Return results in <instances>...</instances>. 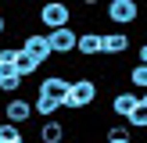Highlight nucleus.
Listing matches in <instances>:
<instances>
[{
    "mask_svg": "<svg viewBox=\"0 0 147 143\" xmlns=\"http://www.w3.org/2000/svg\"><path fill=\"white\" fill-rule=\"evenodd\" d=\"M4 32H7V14L0 11V36H4Z\"/></svg>",
    "mask_w": 147,
    "mask_h": 143,
    "instance_id": "4be33fe9",
    "label": "nucleus"
},
{
    "mask_svg": "<svg viewBox=\"0 0 147 143\" xmlns=\"http://www.w3.org/2000/svg\"><path fill=\"white\" fill-rule=\"evenodd\" d=\"M29 4H47V0H29Z\"/></svg>",
    "mask_w": 147,
    "mask_h": 143,
    "instance_id": "b1692460",
    "label": "nucleus"
},
{
    "mask_svg": "<svg viewBox=\"0 0 147 143\" xmlns=\"http://www.w3.org/2000/svg\"><path fill=\"white\" fill-rule=\"evenodd\" d=\"M100 50H104V32L83 29V32H79V47H76V54H79V57H100Z\"/></svg>",
    "mask_w": 147,
    "mask_h": 143,
    "instance_id": "1a4fd4ad",
    "label": "nucleus"
},
{
    "mask_svg": "<svg viewBox=\"0 0 147 143\" xmlns=\"http://www.w3.org/2000/svg\"><path fill=\"white\" fill-rule=\"evenodd\" d=\"M129 86H133V90H147V64H140V61H136L133 64V68H129Z\"/></svg>",
    "mask_w": 147,
    "mask_h": 143,
    "instance_id": "2eb2a0df",
    "label": "nucleus"
},
{
    "mask_svg": "<svg viewBox=\"0 0 147 143\" xmlns=\"http://www.w3.org/2000/svg\"><path fill=\"white\" fill-rule=\"evenodd\" d=\"M76 4H83V7H97V4H104V0H76Z\"/></svg>",
    "mask_w": 147,
    "mask_h": 143,
    "instance_id": "412c9836",
    "label": "nucleus"
},
{
    "mask_svg": "<svg viewBox=\"0 0 147 143\" xmlns=\"http://www.w3.org/2000/svg\"><path fill=\"white\" fill-rule=\"evenodd\" d=\"M32 114H36L32 100L18 97V93H14L11 100H4V122H14V125H29V118H32Z\"/></svg>",
    "mask_w": 147,
    "mask_h": 143,
    "instance_id": "39448f33",
    "label": "nucleus"
},
{
    "mask_svg": "<svg viewBox=\"0 0 147 143\" xmlns=\"http://www.w3.org/2000/svg\"><path fill=\"white\" fill-rule=\"evenodd\" d=\"M50 50H54V57H68V54H76V47H79V32L72 25H65V29H50Z\"/></svg>",
    "mask_w": 147,
    "mask_h": 143,
    "instance_id": "20e7f679",
    "label": "nucleus"
},
{
    "mask_svg": "<svg viewBox=\"0 0 147 143\" xmlns=\"http://www.w3.org/2000/svg\"><path fill=\"white\" fill-rule=\"evenodd\" d=\"M32 107H36V114H40V118H54L65 104H61V100H54V97H36Z\"/></svg>",
    "mask_w": 147,
    "mask_h": 143,
    "instance_id": "ddd939ff",
    "label": "nucleus"
},
{
    "mask_svg": "<svg viewBox=\"0 0 147 143\" xmlns=\"http://www.w3.org/2000/svg\"><path fill=\"white\" fill-rule=\"evenodd\" d=\"M104 143H136V136H108Z\"/></svg>",
    "mask_w": 147,
    "mask_h": 143,
    "instance_id": "6ab92c4d",
    "label": "nucleus"
},
{
    "mask_svg": "<svg viewBox=\"0 0 147 143\" xmlns=\"http://www.w3.org/2000/svg\"><path fill=\"white\" fill-rule=\"evenodd\" d=\"M126 122H129V129H144V132H147V107H144V104H136V111L129 114Z\"/></svg>",
    "mask_w": 147,
    "mask_h": 143,
    "instance_id": "f3484780",
    "label": "nucleus"
},
{
    "mask_svg": "<svg viewBox=\"0 0 147 143\" xmlns=\"http://www.w3.org/2000/svg\"><path fill=\"white\" fill-rule=\"evenodd\" d=\"M140 0H108V21L111 25H136L140 21Z\"/></svg>",
    "mask_w": 147,
    "mask_h": 143,
    "instance_id": "7ed1b4c3",
    "label": "nucleus"
},
{
    "mask_svg": "<svg viewBox=\"0 0 147 143\" xmlns=\"http://www.w3.org/2000/svg\"><path fill=\"white\" fill-rule=\"evenodd\" d=\"M36 18H40V25L47 29H65L72 25V7L65 4V0H47V4H40V11H36Z\"/></svg>",
    "mask_w": 147,
    "mask_h": 143,
    "instance_id": "f03ea898",
    "label": "nucleus"
},
{
    "mask_svg": "<svg viewBox=\"0 0 147 143\" xmlns=\"http://www.w3.org/2000/svg\"><path fill=\"white\" fill-rule=\"evenodd\" d=\"M22 129H25V125H14V122H0V143H18V140H22Z\"/></svg>",
    "mask_w": 147,
    "mask_h": 143,
    "instance_id": "dca6fc26",
    "label": "nucleus"
},
{
    "mask_svg": "<svg viewBox=\"0 0 147 143\" xmlns=\"http://www.w3.org/2000/svg\"><path fill=\"white\" fill-rule=\"evenodd\" d=\"M18 61V47H0V64H14Z\"/></svg>",
    "mask_w": 147,
    "mask_h": 143,
    "instance_id": "a211bd4d",
    "label": "nucleus"
},
{
    "mask_svg": "<svg viewBox=\"0 0 147 143\" xmlns=\"http://www.w3.org/2000/svg\"><path fill=\"white\" fill-rule=\"evenodd\" d=\"M40 143H65V136H68V125L65 122H57V118H43V125H40Z\"/></svg>",
    "mask_w": 147,
    "mask_h": 143,
    "instance_id": "9b49d317",
    "label": "nucleus"
},
{
    "mask_svg": "<svg viewBox=\"0 0 147 143\" xmlns=\"http://www.w3.org/2000/svg\"><path fill=\"white\" fill-rule=\"evenodd\" d=\"M136 104H140V93L136 90H119L111 97V114L115 118H129V114L136 111Z\"/></svg>",
    "mask_w": 147,
    "mask_h": 143,
    "instance_id": "6e6552de",
    "label": "nucleus"
},
{
    "mask_svg": "<svg viewBox=\"0 0 147 143\" xmlns=\"http://www.w3.org/2000/svg\"><path fill=\"white\" fill-rule=\"evenodd\" d=\"M140 104H144V107H147V90H144V93H140Z\"/></svg>",
    "mask_w": 147,
    "mask_h": 143,
    "instance_id": "5701e85b",
    "label": "nucleus"
},
{
    "mask_svg": "<svg viewBox=\"0 0 147 143\" xmlns=\"http://www.w3.org/2000/svg\"><path fill=\"white\" fill-rule=\"evenodd\" d=\"M22 50H29L40 64H47L50 57H54V50H50V36H47V32H29L25 39H22Z\"/></svg>",
    "mask_w": 147,
    "mask_h": 143,
    "instance_id": "0eeeda50",
    "label": "nucleus"
},
{
    "mask_svg": "<svg viewBox=\"0 0 147 143\" xmlns=\"http://www.w3.org/2000/svg\"><path fill=\"white\" fill-rule=\"evenodd\" d=\"M129 47H133V39H129L122 29H115V32H104V50H100V57H122Z\"/></svg>",
    "mask_w": 147,
    "mask_h": 143,
    "instance_id": "9d476101",
    "label": "nucleus"
},
{
    "mask_svg": "<svg viewBox=\"0 0 147 143\" xmlns=\"http://www.w3.org/2000/svg\"><path fill=\"white\" fill-rule=\"evenodd\" d=\"M22 82H25V75H22L14 64H0V93L14 97V93L22 90Z\"/></svg>",
    "mask_w": 147,
    "mask_h": 143,
    "instance_id": "f8f14e48",
    "label": "nucleus"
},
{
    "mask_svg": "<svg viewBox=\"0 0 147 143\" xmlns=\"http://www.w3.org/2000/svg\"><path fill=\"white\" fill-rule=\"evenodd\" d=\"M14 68H18V72H22V75H25V79H29V75H32V72H40V68H43V64H40V61H36V57H32V54H29V50H22V47H18V61H14Z\"/></svg>",
    "mask_w": 147,
    "mask_h": 143,
    "instance_id": "4468645a",
    "label": "nucleus"
},
{
    "mask_svg": "<svg viewBox=\"0 0 147 143\" xmlns=\"http://www.w3.org/2000/svg\"><path fill=\"white\" fill-rule=\"evenodd\" d=\"M136 61L147 64V43H140V47H136Z\"/></svg>",
    "mask_w": 147,
    "mask_h": 143,
    "instance_id": "aec40b11",
    "label": "nucleus"
},
{
    "mask_svg": "<svg viewBox=\"0 0 147 143\" xmlns=\"http://www.w3.org/2000/svg\"><path fill=\"white\" fill-rule=\"evenodd\" d=\"M18 143H25V140H18Z\"/></svg>",
    "mask_w": 147,
    "mask_h": 143,
    "instance_id": "393cba45",
    "label": "nucleus"
},
{
    "mask_svg": "<svg viewBox=\"0 0 147 143\" xmlns=\"http://www.w3.org/2000/svg\"><path fill=\"white\" fill-rule=\"evenodd\" d=\"M97 79H90V75H79V79H72V90H68V97H65V107L68 111H90L93 107V100H97Z\"/></svg>",
    "mask_w": 147,
    "mask_h": 143,
    "instance_id": "f257e3e1",
    "label": "nucleus"
},
{
    "mask_svg": "<svg viewBox=\"0 0 147 143\" xmlns=\"http://www.w3.org/2000/svg\"><path fill=\"white\" fill-rule=\"evenodd\" d=\"M68 90H72V79H65V75H47V79H40V86H36V97H54V100L65 104Z\"/></svg>",
    "mask_w": 147,
    "mask_h": 143,
    "instance_id": "423d86ee",
    "label": "nucleus"
}]
</instances>
